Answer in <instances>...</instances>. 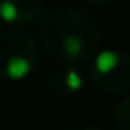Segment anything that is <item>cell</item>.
Instances as JSON below:
<instances>
[{"label":"cell","mask_w":130,"mask_h":130,"mask_svg":"<svg viewBox=\"0 0 130 130\" xmlns=\"http://www.w3.org/2000/svg\"><path fill=\"white\" fill-rule=\"evenodd\" d=\"M40 40L44 50L61 65H75L94 56L98 48V27L77 8L52 10L42 19Z\"/></svg>","instance_id":"6da1fadb"},{"label":"cell","mask_w":130,"mask_h":130,"mask_svg":"<svg viewBox=\"0 0 130 130\" xmlns=\"http://www.w3.org/2000/svg\"><path fill=\"white\" fill-rule=\"evenodd\" d=\"M37 40L23 29H2L0 31V77L21 80L29 77L38 61Z\"/></svg>","instance_id":"7a4b0ae2"},{"label":"cell","mask_w":130,"mask_h":130,"mask_svg":"<svg viewBox=\"0 0 130 130\" xmlns=\"http://www.w3.org/2000/svg\"><path fill=\"white\" fill-rule=\"evenodd\" d=\"M92 82L107 94H119L130 88V56L122 50L103 48L90 63Z\"/></svg>","instance_id":"3957f363"},{"label":"cell","mask_w":130,"mask_h":130,"mask_svg":"<svg viewBox=\"0 0 130 130\" xmlns=\"http://www.w3.org/2000/svg\"><path fill=\"white\" fill-rule=\"evenodd\" d=\"M44 10V0H0V21L21 27L38 19Z\"/></svg>","instance_id":"277c9868"},{"label":"cell","mask_w":130,"mask_h":130,"mask_svg":"<svg viewBox=\"0 0 130 130\" xmlns=\"http://www.w3.org/2000/svg\"><path fill=\"white\" fill-rule=\"evenodd\" d=\"M82 86H84V78L73 65H61L50 77V90L63 100L77 96L82 90Z\"/></svg>","instance_id":"5b68a950"},{"label":"cell","mask_w":130,"mask_h":130,"mask_svg":"<svg viewBox=\"0 0 130 130\" xmlns=\"http://www.w3.org/2000/svg\"><path fill=\"white\" fill-rule=\"evenodd\" d=\"M115 119H117L119 130H130V96L122 98L115 109Z\"/></svg>","instance_id":"8992f818"},{"label":"cell","mask_w":130,"mask_h":130,"mask_svg":"<svg viewBox=\"0 0 130 130\" xmlns=\"http://www.w3.org/2000/svg\"><path fill=\"white\" fill-rule=\"evenodd\" d=\"M75 130H102V128L96 124H82V126H77Z\"/></svg>","instance_id":"52a82bcc"},{"label":"cell","mask_w":130,"mask_h":130,"mask_svg":"<svg viewBox=\"0 0 130 130\" xmlns=\"http://www.w3.org/2000/svg\"><path fill=\"white\" fill-rule=\"evenodd\" d=\"M90 4H96V6H103V4H109V2H113V0H88Z\"/></svg>","instance_id":"ba28073f"}]
</instances>
